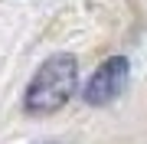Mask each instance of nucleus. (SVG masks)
<instances>
[{
	"label": "nucleus",
	"instance_id": "obj_1",
	"mask_svg": "<svg viewBox=\"0 0 147 144\" xmlns=\"http://www.w3.org/2000/svg\"><path fill=\"white\" fill-rule=\"evenodd\" d=\"M75 85H79V59L72 53H56L30 79L23 108L30 115H56L75 95Z\"/></svg>",
	"mask_w": 147,
	"mask_h": 144
},
{
	"label": "nucleus",
	"instance_id": "obj_2",
	"mask_svg": "<svg viewBox=\"0 0 147 144\" xmlns=\"http://www.w3.org/2000/svg\"><path fill=\"white\" fill-rule=\"evenodd\" d=\"M127 79H131V62H127V56L105 59V62L92 72V79L85 82V89H82L85 105H95V108L111 105V101L127 89Z\"/></svg>",
	"mask_w": 147,
	"mask_h": 144
},
{
	"label": "nucleus",
	"instance_id": "obj_3",
	"mask_svg": "<svg viewBox=\"0 0 147 144\" xmlns=\"http://www.w3.org/2000/svg\"><path fill=\"white\" fill-rule=\"evenodd\" d=\"M36 144H59V141H36Z\"/></svg>",
	"mask_w": 147,
	"mask_h": 144
}]
</instances>
